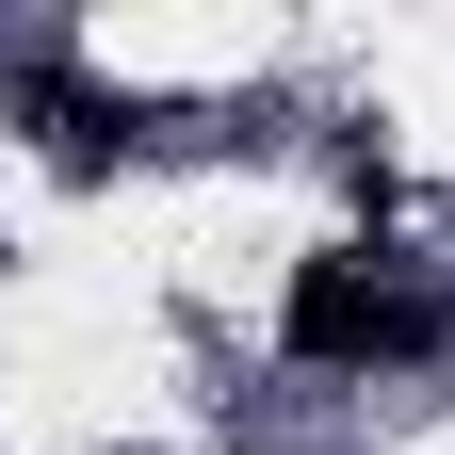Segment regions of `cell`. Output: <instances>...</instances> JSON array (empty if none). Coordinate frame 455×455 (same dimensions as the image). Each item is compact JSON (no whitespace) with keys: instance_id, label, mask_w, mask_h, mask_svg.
<instances>
[{"instance_id":"obj_1","label":"cell","mask_w":455,"mask_h":455,"mask_svg":"<svg viewBox=\"0 0 455 455\" xmlns=\"http://www.w3.org/2000/svg\"><path fill=\"white\" fill-rule=\"evenodd\" d=\"M276 341H293L309 374H374V358H423L439 309H407L374 260H293V309H276Z\"/></svg>"},{"instance_id":"obj_2","label":"cell","mask_w":455,"mask_h":455,"mask_svg":"<svg viewBox=\"0 0 455 455\" xmlns=\"http://www.w3.org/2000/svg\"><path fill=\"white\" fill-rule=\"evenodd\" d=\"M17 114L49 131V163H82V180H98V163H114V147L147 131L131 98H98V82H66V66H33V82H17Z\"/></svg>"}]
</instances>
